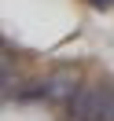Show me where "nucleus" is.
Listing matches in <instances>:
<instances>
[{
  "instance_id": "1",
  "label": "nucleus",
  "mask_w": 114,
  "mask_h": 121,
  "mask_svg": "<svg viewBox=\"0 0 114 121\" xmlns=\"http://www.w3.org/2000/svg\"><path fill=\"white\" fill-rule=\"evenodd\" d=\"M74 121H110L114 117V88L110 84H81L70 99Z\"/></svg>"
},
{
  "instance_id": "2",
  "label": "nucleus",
  "mask_w": 114,
  "mask_h": 121,
  "mask_svg": "<svg viewBox=\"0 0 114 121\" xmlns=\"http://www.w3.org/2000/svg\"><path fill=\"white\" fill-rule=\"evenodd\" d=\"M77 95V77L70 70H55L52 77H44V99L52 103H70Z\"/></svg>"
},
{
  "instance_id": "3",
  "label": "nucleus",
  "mask_w": 114,
  "mask_h": 121,
  "mask_svg": "<svg viewBox=\"0 0 114 121\" xmlns=\"http://www.w3.org/2000/svg\"><path fill=\"white\" fill-rule=\"evenodd\" d=\"M88 4H96V8H110L114 0H88Z\"/></svg>"
},
{
  "instance_id": "4",
  "label": "nucleus",
  "mask_w": 114,
  "mask_h": 121,
  "mask_svg": "<svg viewBox=\"0 0 114 121\" xmlns=\"http://www.w3.org/2000/svg\"><path fill=\"white\" fill-rule=\"evenodd\" d=\"M4 81H8V70H4V66H0V88H4Z\"/></svg>"
},
{
  "instance_id": "5",
  "label": "nucleus",
  "mask_w": 114,
  "mask_h": 121,
  "mask_svg": "<svg viewBox=\"0 0 114 121\" xmlns=\"http://www.w3.org/2000/svg\"><path fill=\"white\" fill-rule=\"evenodd\" d=\"M110 121H114V117H110Z\"/></svg>"
}]
</instances>
